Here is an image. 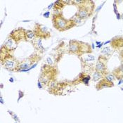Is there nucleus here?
Returning <instances> with one entry per match:
<instances>
[{
    "mask_svg": "<svg viewBox=\"0 0 123 123\" xmlns=\"http://www.w3.org/2000/svg\"><path fill=\"white\" fill-rule=\"evenodd\" d=\"M90 80V77H85L84 79H83V82L85 83L86 85H87V83H88V81Z\"/></svg>",
    "mask_w": 123,
    "mask_h": 123,
    "instance_id": "obj_14",
    "label": "nucleus"
},
{
    "mask_svg": "<svg viewBox=\"0 0 123 123\" xmlns=\"http://www.w3.org/2000/svg\"><path fill=\"white\" fill-rule=\"evenodd\" d=\"M4 66L8 69H13L15 68V61L11 59L6 60L4 63Z\"/></svg>",
    "mask_w": 123,
    "mask_h": 123,
    "instance_id": "obj_5",
    "label": "nucleus"
},
{
    "mask_svg": "<svg viewBox=\"0 0 123 123\" xmlns=\"http://www.w3.org/2000/svg\"><path fill=\"white\" fill-rule=\"evenodd\" d=\"M29 66H30V64L28 63H22L19 67L21 68V70H27L29 68Z\"/></svg>",
    "mask_w": 123,
    "mask_h": 123,
    "instance_id": "obj_10",
    "label": "nucleus"
},
{
    "mask_svg": "<svg viewBox=\"0 0 123 123\" xmlns=\"http://www.w3.org/2000/svg\"><path fill=\"white\" fill-rule=\"evenodd\" d=\"M96 71L100 73H105L106 71V66L103 60L99 58L96 64Z\"/></svg>",
    "mask_w": 123,
    "mask_h": 123,
    "instance_id": "obj_1",
    "label": "nucleus"
},
{
    "mask_svg": "<svg viewBox=\"0 0 123 123\" xmlns=\"http://www.w3.org/2000/svg\"><path fill=\"white\" fill-rule=\"evenodd\" d=\"M113 75L117 80L123 78V65L118 67L117 68L115 69L113 72Z\"/></svg>",
    "mask_w": 123,
    "mask_h": 123,
    "instance_id": "obj_3",
    "label": "nucleus"
},
{
    "mask_svg": "<svg viewBox=\"0 0 123 123\" xmlns=\"http://www.w3.org/2000/svg\"><path fill=\"white\" fill-rule=\"evenodd\" d=\"M52 6H53V4H51L50 6H48V9H51V7H52Z\"/></svg>",
    "mask_w": 123,
    "mask_h": 123,
    "instance_id": "obj_18",
    "label": "nucleus"
},
{
    "mask_svg": "<svg viewBox=\"0 0 123 123\" xmlns=\"http://www.w3.org/2000/svg\"><path fill=\"white\" fill-rule=\"evenodd\" d=\"M27 36H28V38H29V39H32L34 37V33L32 32H29L27 33Z\"/></svg>",
    "mask_w": 123,
    "mask_h": 123,
    "instance_id": "obj_13",
    "label": "nucleus"
},
{
    "mask_svg": "<svg viewBox=\"0 0 123 123\" xmlns=\"http://www.w3.org/2000/svg\"><path fill=\"white\" fill-rule=\"evenodd\" d=\"M47 63H49V65H52V63H53V62H52V61H51V59L49 57L47 58Z\"/></svg>",
    "mask_w": 123,
    "mask_h": 123,
    "instance_id": "obj_15",
    "label": "nucleus"
},
{
    "mask_svg": "<svg viewBox=\"0 0 123 123\" xmlns=\"http://www.w3.org/2000/svg\"><path fill=\"white\" fill-rule=\"evenodd\" d=\"M109 52H111V49L110 47H106L104 48L102 51V53H104L105 54H108Z\"/></svg>",
    "mask_w": 123,
    "mask_h": 123,
    "instance_id": "obj_11",
    "label": "nucleus"
},
{
    "mask_svg": "<svg viewBox=\"0 0 123 123\" xmlns=\"http://www.w3.org/2000/svg\"><path fill=\"white\" fill-rule=\"evenodd\" d=\"M105 79L108 80V81H110V82H112V81H114L115 80V76L113 75L110 74V75H107L105 76Z\"/></svg>",
    "mask_w": 123,
    "mask_h": 123,
    "instance_id": "obj_8",
    "label": "nucleus"
},
{
    "mask_svg": "<svg viewBox=\"0 0 123 123\" xmlns=\"http://www.w3.org/2000/svg\"><path fill=\"white\" fill-rule=\"evenodd\" d=\"M56 23V26L58 27L57 28L58 29H65L66 28L67 25H68V22L66 20L63 18H58L56 19V22H55Z\"/></svg>",
    "mask_w": 123,
    "mask_h": 123,
    "instance_id": "obj_4",
    "label": "nucleus"
},
{
    "mask_svg": "<svg viewBox=\"0 0 123 123\" xmlns=\"http://www.w3.org/2000/svg\"><path fill=\"white\" fill-rule=\"evenodd\" d=\"M95 60V58H94V57L92 55H88L87 56V61H94Z\"/></svg>",
    "mask_w": 123,
    "mask_h": 123,
    "instance_id": "obj_12",
    "label": "nucleus"
},
{
    "mask_svg": "<svg viewBox=\"0 0 123 123\" xmlns=\"http://www.w3.org/2000/svg\"><path fill=\"white\" fill-rule=\"evenodd\" d=\"M38 46H39L40 47H42V41H41V39H39V41H38Z\"/></svg>",
    "mask_w": 123,
    "mask_h": 123,
    "instance_id": "obj_17",
    "label": "nucleus"
},
{
    "mask_svg": "<svg viewBox=\"0 0 123 123\" xmlns=\"http://www.w3.org/2000/svg\"><path fill=\"white\" fill-rule=\"evenodd\" d=\"M101 77V73H98V72H95L94 74V81H96L98 80H99Z\"/></svg>",
    "mask_w": 123,
    "mask_h": 123,
    "instance_id": "obj_9",
    "label": "nucleus"
},
{
    "mask_svg": "<svg viewBox=\"0 0 123 123\" xmlns=\"http://www.w3.org/2000/svg\"><path fill=\"white\" fill-rule=\"evenodd\" d=\"M113 86V84L112 82H110L107 80H101L96 85V89H104V88H106V87H111Z\"/></svg>",
    "mask_w": 123,
    "mask_h": 123,
    "instance_id": "obj_2",
    "label": "nucleus"
},
{
    "mask_svg": "<svg viewBox=\"0 0 123 123\" xmlns=\"http://www.w3.org/2000/svg\"><path fill=\"white\" fill-rule=\"evenodd\" d=\"M70 50L75 52V51H79V44H75L73 43V44L70 45Z\"/></svg>",
    "mask_w": 123,
    "mask_h": 123,
    "instance_id": "obj_7",
    "label": "nucleus"
},
{
    "mask_svg": "<svg viewBox=\"0 0 123 123\" xmlns=\"http://www.w3.org/2000/svg\"><path fill=\"white\" fill-rule=\"evenodd\" d=\"M49 14H50V13H49V11H48V12H47V13H44V17H46V18H48V17L49 16Z\"/></svg>",
    "mask_w": 123,
    "mask_h": 123,
    "instance_id": "obj_16",
    "label": "nucleus"
},
{
    "mask_svg": "<svg viewBox=\"0 0 123 123\" xmlns=\"http://www.w3.org/2000/svg\"><path fill=\"white\" fill-rule=\"evenodd\" d=\"M88 14H89L88 11L86 9H81L78 12V13H77L78 16L77 17H79L80 18H84L87 17Z\"/></svg>",
    "mask_w": 123,
    "mask_h": 123,
    "instance_id": "obj_6",
    "label": "nucleus"
}]
</instances>
